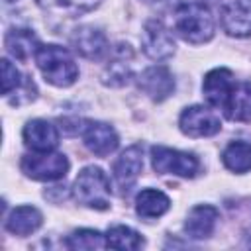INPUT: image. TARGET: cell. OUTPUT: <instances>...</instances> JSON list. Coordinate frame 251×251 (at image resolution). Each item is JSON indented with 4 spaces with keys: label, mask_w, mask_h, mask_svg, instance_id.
I'll return each instance as SVG.
<instances>
[{
    "label": "cell",
    "mask_w": 251,
    "mask_h": 251,
    "mask_svg": "<svg viewBox=\"0 0 251 251\" xmlns=\"http://www.w3.org/2000/svg\"><path fill=\"white\" fill-rule=\"evenodd\" d=\"M173 27L184 41L194 45L210 41L216 29L208 6L200 2H182L180 6H176L173 16Z\"/></svg>",
    "instance_id": "cell-1"
},
{
    "label": "cell",
    "mask_w": 251,
    "mask_h": 251,
    "mask_svg": "<svg viewBox=\"0 0 251 251\" xmlns=\"http://www.w3.org/2000/svg\"><path fill=\"white\" fill-rule=\"evenodd\" d=\"M33 59L43 78L55 86H71L78 76L73 55L61 45H39Z\"/></svg>",
    "instance_id": "cell-2"
},
{
    "label": "cell",
    "mask_w": 251,
    "mask_h": 251,
    "mask_svg": "<svg viewBox=\"0 0 251 251\" xmlns=\"http://www.w3.org/2000/svg\"><path fill=\"white\" fill-rule=\"evenodd\" d=\"M73 196L82 206L106 210L110 206V178L100 167H86L73 182Z\"/></svg>",
    "instance_id": "cell-3"
},
{
    "label": "cell",
    "mask_w": 251,
    "mask_h": 251,
    "mask_svg": "<svg viewBox=\"0 0 251 251\" xmlns=\"http://www.w3.org/2000/svg\"><path fill=\"white\" fill-rule=\"evenodd\" d=\"M151 165L159 175H176L184 178H192L200 171V163L192 153L163 145L151 149Z\"/></svg>",
    "instance_id": "cell-4"
},
{
    "label": "cell",
    "mask_w": 251,
    "mask_h": 251,
    "mask_svg": "<svg viewBox=\"0 0 251 251\" xmlns=\"http://www.w3.org/2000/svg\"><path fill=\"white\" fill-rule=\"evenodd\" d=\"M22 171L33 178V180H59L67 175L69 171V161L63 153H53V151H33L29 155L22 157L20 163Z\"/></svg>",
    "instance_id": "cell-5"
},
{
    "label": "cell",
    "mask_w": 251,
    "mask_h": 251,
    "mask_svg": "<svg viewBox=\"0 0 251 251\" xmlns=\"http://www.w3.org/2000/svg\"><path fill=\"white\" fill-rule=\"evenodd\" d=\"M178 126L180 131L188 137H210L222 129V122L214 114V110L200 104L184 108L178 118Z\"/></svg>",
    "instance_id": "cell-6"
},
{
    "label": "cell",
    "mask_w": 251,
    "mask_h": 251,
    "mask_svg": "<svg viewBox=\"0 0 251 251\" xmlns=\"http://www.w3.org/2000/svg\"><path fill=\"white\" fill-rule=\"evenodd\" d=\"M224 31L233 37L251 35V0H218Z\"/></svg>",
    "instance_id": "cell-7"
},
{
    "label": "cell",
    "mask_w": 251,
    "mask_h": 251,
    "mask_svg": "<svg viewBox=\"0 0 251 251\" xmlns=\"http://www.w3.org/2000/svg\"><path fill=\"white\" fill-rule=\"evenodd\" d=\"M141 47L145 51L147 57L155 59V61H163L169 59L176 45H175V37L171 33V29L161 22V20H149L143 25L141 31Z\"/></svg>",
    "instance_id": "cell-8"
},
{
    "label": "cell",
    "mask_w": 251,
    "mask_h": 251,
    "mask_svg": "<svg viewBox=\"0 0 251 251\" xmlns=\"http://www.w3.org/2000/svg\"><path fill=\"white\" fill-rule=\"evenodd\" d=\"M137 86L143 94H147L151 100L155 102H163L165 98H169L175 90V78L171 75V71L163 65H155L145 69L139 78H137Z\"/></svg>",
    "instance_id": "cell-9"
},
{
    "label": "cell",
    "mask_w": 251,
    "mask_h": 251,
    "mask_svg": "<svg viewBox=\"0 0 251 251\" xmlns=\"http://www.w3.org/2000/svg\"><path fill=\"white\" fill-rule=\"evenodd\" d=\"M133 51L127 43L116 45L104 73H102V82L106 86H124L131 78L133 73Z\"/></svg>",
    "instance_id": "cell-10"
},
{
    "label": "cell",
    "mask_w": 251,
    "mask_h": 251,
    "mask_svg": "<svg viewBox=\"0 0 251 251\" xmlns=\"http://www.w3.org/2000/svg\"><path fill=\"white\" fill-rule=\"evenodd\" d=\"M233 86H235V78H233V73L229 69H214L204 76L202 92H204L210 106L224 110V106L229 100Z\"/></svg>",
    "instance_id": "cell-11"
},
{
    "label": "cell",
    "mask_w": 251,
    "mask_h": 251,
    "mask_svg": "<svg viewBox=\"0 0 251 251\" xmlns=\"http://www.w3.org/2000/svg\"><path fill=\"white\" fill-rule=\"evenodd\" d=\"M80 133H82V141H84L86 149L98 157H106V155L114 153L120 143L114 127L104 122H86V126L82 127Z\"/></svg>",
    "instance_id": "cell-12"
},
{
    "label": "cell",
    "mask_w": 251,
    "mask_h": 251,
    "mask_svg": "<svg viewBox=\"0 0 251 251\" xmlns=\"http://www.w3.org/2000/svg\"><path fill=\"white\" fill-rule=\"evenodd\" d=\"M71 43L75 47V51L90 61H100L106 53H108V39L106 35L92 27V25H82L76 27L71 35Z\"/></svg>",
    "instance_id": "cell-13"
},
{
    "label": "cell",
    "mask_w": 251,
    "mask_h": 251,
    "mask_svg": "<svg viewBox=\"0 0 251 251\" xmlns=\"http://www.w3.org/2000/svg\"><path fill=\"white\" fill-rule=\"evenodd\" d=\"M141 169H143V149H141V145L127 147L118 157V161L114 163V178H116V184L124 192H127L137 182V178L141 175Z\"/></svg>",
    "instance_id": "cell-14"
},
{
    "label": "cell",
    "mask_w": 251,
    "mask_h": 251,
    "mask_svg": "<svg viewBox=\"0 0 251 251\" xmlns=\"http://www.w3.org/2000/svg\"><path fill=\"white\" fill-rule=\"evenodd\" d=\"M24 143L31 149V151H53L59 145V131L57 127L47 122V120H31L25 124L24 131Z\"/></svg>",
    "instance_id": "cell-15"
},
{
    "label": "cell",
    "mask_w": 251,
    "mask_h": 251,
    "mask_svg": "<svg viewBox=\"0 0 251 251\" xmlns=\"http://www.w3.org/2000/svg\"><path fill=\"white\" fill-rule=\"evenodd\" d=\"M218 210L210 204H200L194 206L184 222V231L188 233V237L192 239H206L212 235L216 222H218Z\"/></svg>",
    "instance_id": "cell-16"
},
{
    "label": "cell",
    "mask_w": 251,
    "mask_h": 251,
    "mask_svg": "<svg viewBox=\"0 0 251 251\" xmlns=\"http://www.w3.org/2000/svg\"><path fill=\"white\" fill-rule=\"evenodd\" d=\"M43 224V216L33 206H18L12 210V214L6 218L4 226L14 235H29L35 229H39Z\"/></svg>",
    "instance_id": "cell-17"
},
{
    "label": "cell",
    "mask_w": 251,
    "mask_h": 251,
    "mask_svg": "<svg viewBox=\"0 0 251 251\" xmlns=\"http://www.w3.org/2000/svg\"><path fill=\"white\" fill-rule=\"evenodd\" d=\"M222 112L231 122H251V82H235Z\"/></svg>",
    "instance_id": "cell-18"
},
{
    "label": "cell",
    "mask_w": 251,
    "mask_h": 251,
    "mask_svg": "<svg viewBox=\"0 0 251 251\" xmlns=\"http://www.w3.org/2000/svg\"><path fill=\"white\" fill-rule=\"evenodd\" d=\"M4 45L12 57L20 61H27L31 55H35L39 41L31 29H12L4 37Z\"/></svg>",
    "instance_id": "cell-19"
},
{
    "label": "cell",
    "mask_w": 251,
    "mask_h": 251,
    "mask_svg": "<svg viewBox=\"0 0 251 251\" xmlns=\"http://www.w3.org/2000/svg\"><path fill=\"white\" fill-rule=\"evenodd\" d=\"M169 208H171L169 196L165 192L157 190V188H145L135 198V212L141 218H147V220L163 216Z\"/></svg>",
    "instance_id": "cell-20"
},
{
    "label": "cell",
    "mask_w": 251,
    "mask_h": 251,
    "mask_svg": "<svg viewBox=\"0 0 251 251\" xmlns=\"http://www.w3.org/2000/svg\"><path fill=\"white\" fill-rule=\"evenodd\" d=\"M35 2L45 12L55 16H65V18L82 16L100 4V0H35Z\"/></svg>",
    "instance_id": "cell-21"
},
{
    "label": "cell",
    "mask_w": 251,
    "mask_h": 251,
    "mask_svg": "<svg viewBox=\"0 0 251 251\" xmlns=\"http://www.w3.org/2000/svg\"><path fill=\"white\" fill-rule=\"evenodd\" d=\"M224 165L233 173L251 171V145L245 141H231L222 153Z\"/></svg>",
    "instance_id": "cell-22"
},
{
    "label": "cell",
    "mask_w": 251,
    "mask_h": 251,
    "mask_svg": "<svg viewBox=\"0 0 251 251\" xmlns=\"http://www.w3.org/2000/svg\"><path fill=\"white\" fill-rule=\"evenodd\" d=\"M106 243H108V247H114V249L133 251L143 245V237L127 226H112L106 233Z\"/></svg>",
    "instance_id": "cell-23"
},
{
    "label": "cell",
    "mask_w": 251,
    "mask_h": 251,
    "mask_svg": "<svg viewBox=\"0 0 251 251\" xmlns=\"http://www.w3.org/2000/svg\"><path fill=\"white\" fill-rule=\"evenodd\" d=\"M69 249H104L108 247L106 237L96 229H76L67 239Z\"/></svg>",
    "instance_id": "cell-24"
},
{
    "label": "cell",
    "mask_w": 251,
    "mask_h": 251,
    "mask_svg": "<svg viewBox=\"0 0 251 251\" xmlns=\"http://www.w3.org/2000/svg\"><path fill=\"white\" fill-rule=\"evenodd\" d=\"M25 80L22 78L20 71L8 61V59H2V94L4 96H10L12 90H18Z\"/></svg>",
    "instance_id": "cell-25"
},
{
    "label": "cell",
    "mask_w": 251,
    "mask_h": 251,
    "mask_svg": "<svg viewBox=\"0 0 251 251\" xmlns=\"http://www.w3.org/2000/svg\"><path fill=\"white\" fill-rule=\"evenodd\" d=\"M145 4H151V6H161V8H176L182 4V0H143Z\"/></svg>",
    "instance_id": "cell-26"
},
{
    "label": "cell",
    "mask_w": 251,
    "mask_h": 251,
    "mask_svg": "<svg viewBox=\"0 0 251 251\" xmlns=\"http://www.w3.org/2000/svg\"><path fill=\"white\" fill-rule=\"evenodd\" d=\"M6 2H14V0H6Z\"/></svg>",
    "instance_id": "cell-27"
}]
</instances>
